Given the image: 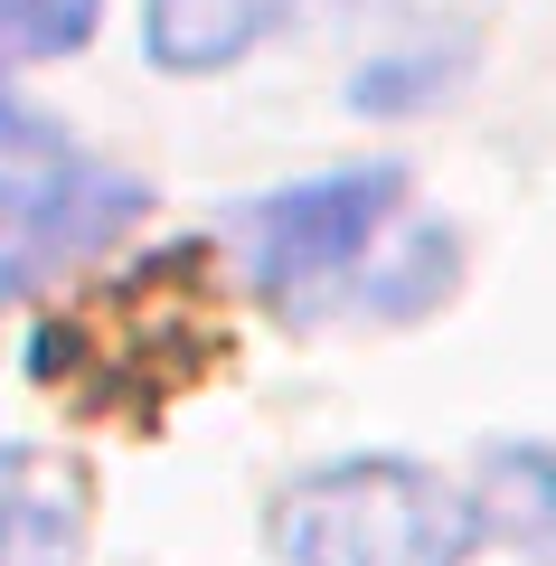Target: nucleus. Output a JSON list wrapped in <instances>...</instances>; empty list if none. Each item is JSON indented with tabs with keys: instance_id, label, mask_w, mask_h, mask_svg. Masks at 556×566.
Returning <instances> with one entry per match:
<instances>
[{
	"instance_id": "nucleus-1",
	"label": "nucleus",
	"mask_w": 556,
	"mask_h": 566,
	"mask_svg": "<svg viewBox=\"0 0 556 566\" xmlns=\"http://www.w3.org/2000/svg\"><path fill=\"white\" fill-rule=\"evenodd\" d=\"M274 547L293 566H462L481 547V501L424 463H321L283 491Z\"/></svg>"
},
{
	"instance_id": "nucleus-2",
	"label": "nucleus",
	"mask_w": 556,
	"mask_h": 566,
	"mask_svg": "<svg viewBox=\"0 0 556 566\" xmlns=\"http://www.w3.org/2000/svg\"><path fill=\"white\" fill-rule=\"evenodd\" d=\"M406 208V170L397 161H368V170H321V180L283 189V199L255 208L245 227V264L274 303H312L321 283H349L358 255L378 245V227Z\"/></svg>"
},
{
	"instance_id": "nucleus-3",
	"label": "nucleus",
	"mask_w": 556,
	"mask_h": 566,
	"mask_svg": "<svg viewBox=\"0 0 556 566\" xmlns=\"http://www.w3.org/2000/svg\"><path fill=\"white\" fill-rule=\"evenodd\" d=\"M141 208L151 199H141V180H123V170H85V161L0 170V293H39L66 264L104 255Z\"/></svg>"
},
{
	"instance_id": "nucleus-4",
	"label": "nucleus",
	"mask_w": 556,
	"mask_h": 566,
	"mask_svg": "<svg viewBox=\"0 0 556 566\" xmlns=\"http://www.w3.org/2000/svg\"><path fill=\"white\" fill-rule=\"evenodd\" d=\"M85 472L57 453H0V566H76Z\"/></svg>"
},
{
	"instance_id": "nucleus-5",
	"label": "nucleus",
	"mask_w": 556,
	"mask_h": 566,
	"mask_svg": "<svg viewBox=\"0 0 556 566\" xmlns=\"http://www.w3.org/2000/svg\"><path fill=\"white\" fill-rule=\"evenodd\" d=\"M274 20H283V0H141V48L170 76H218Z\"/></svg>"
},
{
	"instance_id": "nucleus-6",
	"label": "nucleus",
	"mask_w": 556,
	"mask_h": 566,
	"mask_svg": "<svg viewBox=\"0 0 556 566\" xmlns=\"http://www.w3.org/2000/svg\"><path fill=\"white\" fill-rule=\"evenodd\" d=\"M481 528H500V538L556 557V453L500 444L491 463H481Z\"/></svg>"
},
{
	"instance_id": "nucleus-7",
	"label": "nucleus",
	"mask_w": 556,
	"mask_h": 566,
	"mask_svg": "<svg viewBox=\"0 0 556 566\" xmlns=\"http://www.w3.org/2000/svg\"><path fill=\"white\" fill-rule=\"evenodd\" d=\"M95 10L104 0H0V85L20 76V66L76 57L95 39Z\"/></svg>"
},
{
	"instance_id": "nucleus-8",
	"label": "nucleus",
	"mask_w": 556,
	"mask_h": 566,
	"mask_svg": "<svg viewBox=\"0 0 556 566\" xmlns=\"http://www.w3.org/2000/svg\"><path fill=\"white\" fill-rule=\"evenodd\" d=\"M434 85H453V57H443V48H406L397 66L349 76V104H358V114H406V104H424Z\"/></svg>"
}]
</instances>
